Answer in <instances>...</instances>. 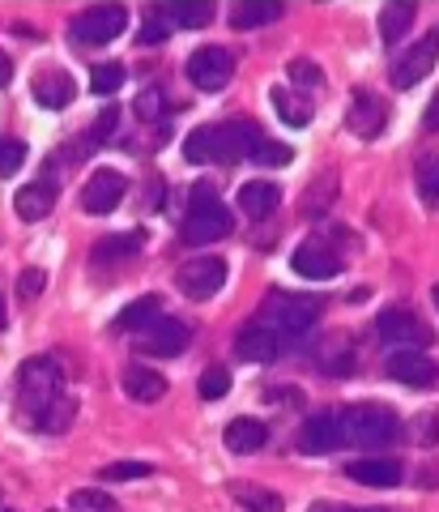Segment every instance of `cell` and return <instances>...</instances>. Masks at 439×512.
<instances>
[{
	"instance_id": "6da1fadb",
	"label": "cell",
	"mask_w": 439,
	"mask_h": 512,
	"mask_svg": "<svg viewBox=\"0 0 439 512\" xmlns=\"http://www.w3.org/2000/svg\"><path fill=\"white\" fill-rule=\"evenodd\" d=\"M260 128L252 120H226V124H205L184 141V158L188 163H239V158H252L260 146Z\"/></svg>"
},
{
	"instance_id": "7a4b0ae2",
	"label": "cell",
	"mask_w": 439,
	"mask_h": 512,
	"mask_svg": "<svg viewBox=\"0 0 439 512\" xmlns=\"http://www.w3.org/2000/svg\"><path fill=\"white\" fill-rule=\"evenodd\" d=\"M337 431H341V444L350 448H376L393 440L401 423L384 402H354L337 414Z\"/></svg>"
},
{
	"instance_id": "3957f363",
	"label": "cell",
	"mask_w": 439,
	"mask_h": 512,
	"mask_svg": "<svg viewBox=\"0 0 439 512\" xmlns=\"http://www.w3.org/2000/svg\"><path fill=\"white\" fill-rule=\"evenodd\" d=\"M56 397H60V367H56V359H26L18 367V410H22V419L39 427L43 410L52 406Z\"/></svg>"
},
{
	"instance_id": "277c9868",
	"label": "cell",
	"mask_w": 439,
	"mask_h": 512,
	"mask_svg": "<svg viewBox=\"0 0 439 512\" xmlns=\"http://www.w3.org/2000/svg\"><path fill=\"white\" fill-rule=\"evenodd\" d=\"M235 227L231 210L214 197L209 188H197L192 192V210L184 218V244H209V239H226Z\"/></svg>"
},
{
	"instance_id": "5b68a950",
	"label": "cell",
	"mask_w": 439,
	"mask_h": 512,
	"mask_svg": "<svg viewBox=\"0 0 439 512\" xmlns=\"http://www.w3.org/2000/svg\"><path fill=\"white\" fill-rule=\"evenodd\" d=\"M320 316V299L307 295H290V291H269L265 295V320L273 333H307Z\"/></svg>"
},
{
	"instance_id": "8992f818",
	"label": "cell",
	"mask_w": 439,
	"mask_h": 512,
	"mask_svg": "<svg viewBox=\"0 0 439 512\" xmlns=\"http://www.w3.org/2000/svg\"><path fill=\"white\" fill-rule=\"evenodd\" d=\"M124 26H128V13L120 5H94L69 22V39L81 47H103L111 39H120Z\"/></svg>"
},
{
	"instance_id": "52a82bcc",
	"label": "cell",
	"mask_w": 439,
	"mask_h": 512,
	"mask_svg": "<svg viewBox=\"0 0 439 512\" xmlns=\"http://www.w3.org/2000/svg\"><path fill=\"white\" fill-rule=\"evenodd\" d=\"M222 282H226V261L222 256H197V261L180 265V274H175V286H180L192 303L214 299L222 291Z\"/></svg>"
},
{
	"instance_id": "ba28073f",
	"label": "cell",
	"mask_w": 439,
	"mask_h": 512,
	"mask_svg": "<svg viewBox=\"0 0 439 512\" xmlns=\"http://www.w3.org/2000/svg\"><path fill=\"white\" fill-rule=\"evenodd\" d=\"M188 342H192V329L184 325V320H171V316H158L154 325H145L137 333V350H141V355H154V359L184 355Z\"/></svg>"
},
{
	"instance_id": "9c48e42d",
	"label": "cell",
	"mask_w": 439,
	"mask_h": 512,
	"mask_svg": "<svg viewBox=\"0 0 439 512\" xmlns=\"http://www.w3.org/2000/svg\"><path fill=\"white\" fill-rule=\"evenodd\" d=\"M231 77H235V60L226 47H197V52L188 56V82L205 94L222 90Z\"/></svg>"
},
{
	"instance_id": "30bf717a",
	"label": "cell",
	"mask_w": 439,
	"mask_h": 512,
	"mask_svg": "<svg viewBox=\"0 0 439 512\" xmlns=\"http://www.w3.org/2000/svg\"><path fill=\"white\" fill-rule=\"evenodd\" d=\"M376 329L388 346H401V350H422L431 346V329L410 312V308H384L376 316Z\"/></svg>"
},
{
	"instance_id": "8fae6325",
	"label": "cell",
	"mask_w": 439,
	"mask_h": 512,
	"mask_svg": "<svg viewBox=\"0 0 439 512\" xmlns=\"http://www.w3.org/2000/svg\"><path fill=\"white\" fill-rule=\"evenodd\" d=\"M435 60H439V26L431 30L427 39H418L405 56H397V60H393V73H388V77H393L397 90H410V86L422 82V77H431Z\"/></svg>"
},
{
	"instance_id": "7c38bea8",
	"label": "cell",
	"mask_w": 439,
	"mask_h": 512,
	"mask_svg": "<svg viewBox=\"0 0 439 512\" xmlns=\"http://www.w3.org/2000/svg\"><path fill=\"white\" fill-rule=\"evenodd\" d=\"M124 192H128V180L120 171H111V167H103V171H94L90 180H86V188H81V210L86 214H111L116 205L124 201Z\"/></svg>"
},
{
	"instance_id": "4fadbf2b",
	"label": "cell",
	"mask_w": 439,
	"mask_h": 512,
	"mask_svg": "<svg viewBox=\"0 0 439 512\" xmlns=\"http://www.w3.org/2000/svg\"><path fill=\"white\" fill-rule=\"evenodd\" d=\"M388 376L405 389H435L439 384V363L427 359L422 350H397V355H388Z\"/></svg>"
},
{
	"instance_id": "5bb4252c",
	"label": "cell",
	"mask_w": 439,
	"mask_h": 512,
	"mask_svg": "<svg viewBox=\"0 0 439 512\" xmlns=\"http://www.w3.org/2000/svg\"><path fill=\"white\" fill-rule=\"evenodd\" d=\"M337 444H341L337 414H312V419L299 427V453L303 457H329Z\"/></svg>"
},
{
	"instance_id": "9a60e30c",
	"label": "cell",
	"mask_w": 439,
	"mask_h": 512,
	"mask_svg": "<svg viewBox=\"0 0 439 512\" xmlns=\"http://www.w3.org/2000/svg\"><path fill=\"white\" fill-rule=\"evenodd\" d=\"M388 120V107L376 99V94H367V90H354V103L346 111V128L354 137H376L380 128Z\"/></svg>"
},
{
	"instance_id": "2e32d148",
	"label": "cell",
	"mask_w": 439,
	"mask_h": 512,
	"mask_svg": "<svg viewBox=\"0 0 439 512\" xmlns=\"http://www.w3.org/2000/svg\"><path fill=\"white\" fill-rule=\"evenodd\" d=\"M282 355V342H278V333L265 329V325H248L235 338V359L239 363H273Z\"/></svg>"
},
{
	"instance_id": "e0dca14e",
	"label": "cell",
	"mask_w": 439,
	"mask_h": 512,
	"mask_svg": "<svg viewBox=\"0 0 439 512\" xmlns=\"http://www.w3.org/2000/svg\"><path fill=\"white\" fill-rule=\"evenodd\" d=\"M35 103L39 107H47V111H60V107H69L73 103V94H77V82L64 69H47V73H39L35 77Z\"/></svg>"
},
{
	"instance_id": "ac0fdd59",
	"label": "cell",
	"mask_w": 439,
	"mask_h": 512,
	"mask_svg": "<svg viewBox=\"0 0 439 512\" xmlns=\"http://www.w3.org/2000/svg\"><path fill=\"white\" fill-rule=\"evenodd\" d=\"M346 478H354V483H363V487H380V491H388V487H397V483H401L405 470L397 466V461H388V457H367V461H350V466H346Z\"/></svg>"
},
{
	"instance_id": "d6986e66",
	"label": "cell",
	"mask_w": 439,
	"mask_h": 512,
	"mask_svg": "<svg viewBox=\"0 0 439 512\" xmlns=\"http://www.w3.org/2000/svg\"><path fill=\"white\" fill-rule=\"evenodd\" d=\"M290 269H295L299 278L329 282V278H337V256L324 244H303V248H295V256H290Z\"/></svg>"
},
{
	"instance_id": "ffe728a7",
	"label": "cell",
	"mask_w": 439,
	"mask_h": 512,
	"mask_svg": "<svg viewBox=\"0 0 439 512\" xmlns=\"http://www.w3.org/2000/svg\"><path fill=\"white\" fill-rule=\"evenodd\" d=\"M278 201H282V192L269 180H248L239 188V214L252 218V222H265L273 210H278Z\"/></svg>"
},
{
	"instance_id": "44dd1931",
	"label": "cell",
	"mask_w": 439,
	"mask_h": 512,
	"mask_svg": "<svg viewBox=\"0 0 439 512\" xmlns=\"http://www.w3.org/2000/svg\"><path fill=\"white\" fill-rule=\"evenodd\" d=\"M52 205H56V188L47 184V180H35V184H26L18 188V197H13V210H18L22 222H39L52 214Z\"/></svg>"
},
{
	"instance_id": "7402d4cb",
	"label": "cell",
	"mask_w": 439,
	"mask_h": 512,
	"mask_svg": "<svg viewBox=\"0 0 439 512\" xmlns=\"http://www.w3.org/2000/svg\"><path fill=\"white\" fill-rule=\"evenodd\" d=\"M414 5L410 0H388V5L380 9V39L388 47H397L405 35H410V26H414Z\"/></svg>"
},
{
	"instance_id": "603a6c76",
	"label": "cell",
	"mask_w": 439,
	"mask_h": 512,
	"mask_svg": "<svg viewBox=\"0 0 439 512\" xmlns=\"http://www.w3.org/2000/svg\"><path fill=\"white\" fill-rule=\"evenodd\" d=\"M120 384L133 402H162V397H167V376L150 372V367H128Z\"/></svg>"
},
{
	"instance_id": "cb8c5ba5",
	"label": "cell",
	"mask_w": 439,
	"mask_h": 512,
	"mask_svg": "<svg viewBox=\"0 0 439 512\" xmlns=\"http://www.w3.org/2000/svg\"><path fill=\"white\" fill-rule=\"evenodd\" d=\"M226 448L231 453H256V448H265L269 444V431L260 419H235V423H226Z\"/></svg>"
},
{
	"instance_id": "d4e9b609",
	"label": "cell",
	"mask_w": 439,
	"mask_h": 512,
	"mask_svg": "<svg viewBox=\"0 0 439 512\" xmlns=\"http://www.w3.org/2000/svg\"><path fill=\"white\" fill-rule=\"evenodd\" d=\"M278 18H282L278 0H243V5H235V13H231V26L235 30H256V26H269Z\"/></svg>"
},
{
	"instance_id": "484cf974",
	"label": "cell",
	"mask_w": 439,
	"mask_h": 512,
	"mask_svg": "<svg viewBox=\"0 0 439 512\" xmlns=\"http://www.w3.org/2000/svg\"><path fill=\"white\" fill-rule=\"evenodd\" d=\"M162 316V299L158 295H141V299H133L128 308L116 316V329H128V333H141L145 325H154V320Z\"/></svg>"
},
{
	"instance_id": "4316f807",
	"label": "cell",
	"mask_w": 439,
	"mask_h": 512,
	"mask_svg": "<svg viewBox=\"0 0 439 512\" xmlns=\"http://www.w3.org/2000/svg\"><path fill=\"white\" fill-rule=\"evenodd\" d=\"M269 103L282 116V124H290V128H307V124H312V103H303L299 94H290V90L278 86V90L269 94Z\"/></svg>"
},
{
	"instance_id": "83f0119b",
	"label": "cell",
	"mask_w": 439,
	"mask_h": 512,
	"mask_svg": "<svg viewBox=\"0 0 439 512\" xmlns=\"http://www.w3.org/2000/svg\"><path fill=\"white\" fill-rule=\"evenodd\" d=\"M141 248H145L141 231H120V235H107L103 244H94V261H124V256H137Z\"/></svg>"
},
{
	"instance_id": "f1b7e54d",
	"label": "cell",
	"mask_w": 439,
	"mask_h": 512,
	"mask_svg": "<svg viewBox=\"0 0 439 512\" xmlns=\"http://www.w3.org/2000/svg\"><path fill=\"white\" fill-rule=\"evenodd\" d=\"M171 26H184V30H201L214 22V5L209 0H192V5H162Z\"/></svg>"
},
{
	"instance_id": "f546056e",
	"label": "cell",
	"mask_w": 439,
	"mask_h": 512,
	"mask_svg": "<svg viewBox=\"0 0 439 512\" xmlns=\"http://www.w3.org/2000/svg\"><path fill=\"white\" fill-rule=\"evenodd\" d=\"M231 495L239 500V508H248V512H282L286 508V500L278 491H265V487H252V483L231 487Z\"/></svg>"
},
{
	"instance_id": "4dcf8cb0",
	"label": "cell",
	"mask_w": 439,
	"mask_h": 512,
	"mask_svg": "<svg viewBox=\"0 0 439 512\" xmlns=\"http://www.w3.org/2000/svg\"><path fill=\"white\" fill-rule=\"evenodd\" d=\"M418 192H422V201H431V205H439V154L431 150V154H422L418 158Z\"/></svg>"
},
{
	"instance_id": "1f68e13d",
	"label": "cell",
	"mask_w": 439,
	"mask_h": 512,
	"mask_svg": "<svg viewBox=\"0 0 439 512\" xmlns=\"http://www.w3.org/2000/svg\"><path fill=\"white\" fill-rule=\"evenodd\" d=\"M73 414H77V402H73V397H64V393H60L56 402L43 410L39 427H43V431H69V427H73Z\"/></svg>"
},
{
	"instance_id": "d6a6232c",
	"label": "cell",
	"mask_w": 439,
	"mask_h": 512,
	"mask_svg": "<svg viewBox=\"0 0 439 512\" xmlns=\"http://www.w3.org/2000/svg\"><path fill=\"white\" fill-rule=\"evenodd\" d=\"M69 508L73 512H116V500L103 487H81L69 495Z\"/></svg>"
},
{
	"instance_id": "836d02e7",
	"label": "cell",
	"mask_w": 439,
	"mask_h": 512,
	"mask_svg": "<svg viewBox=\"0 0 439 512\" xmlns=\"http://www.w3.org/2000/svg\"><path fill=\"white\" fill-rule=\"evenodd\" d=\"M154 466L150 461H111V466L99 470L103 483H133V478H150Z\"/></svg>"
},
{
	"instance_id": "e575fe53",
	"label": "cell",
	"mask_w": 439,
	"mask_h": 512,
	"mask_svg": "<svg viewBox=\"0 0 439 512\" xmlns=\"http://www.w3.org/2000/svg\"><path fill=\"white\" fill-rule=\"evenodd\" d=\"M124 86V64L107 60V64H94L90 69V90L94 94H116Z\"/></svg>"
},
{
	"instance_id": "d590c367",
	"label": "cell",
	"mask_w": 439,
	"mask_h": 512,
	"mask_svg": "<svg viewBox=\"0 0 439 512\" xmlns=\"http://www.w3.org/2000/svg\"><path fill=\"white\" fill-rule=\"evenodd\" d=\"M410 436H414V444H422V448H435V444H439V410H422L418 419L410 423Z\"/></svg>"
},
{
	"instance_id": "8d00e7d4",
	"label": "cell",
	"mask_w": 439,
	"mask_h": 512,
	"mask_svg": "<svg viewBox=\"0 0 439 512\" xmlns=\"http://www.w3.org/2000/svg\"><path fill=\"white\" fill-rule=\"evenodd\" d=\"M162 107H167V94H162L158 86H145L137 94V120H158Z\"/></svg>"
},
{
	"instance_id": "74e56055",
	"label": "cell",
	"mask_w": 439,
	"mask_h": 512,
	"mask_svg": "<svg viewBox=\"0 0 439 512\" xmlns=\"http://www.w3.org/2000/svg\"><path fill=\"white\" fill-rule=\"evenodd\" d=\"M22 163H26L22 141H0V180H9L13 171H22Z\"/></svg>"
},
{
	"instance_id": "f35d334b",
	"label": "cell",
	"mask_w": 439,
	"mask_h": 512,
	"mask_svg": "<svg viewBox=\"0 0 439 512\" xmlns=\"http://www.w3.org/2000/svg\"><path fill=\"white\" fill-rule=\"evenodd\" d=\"M290 82H299V86H324V73H320V64L316 60H290Z\"/></svg>"
},
{
	"instance_id": "ab89813d",
	"label": "cell",
	"mask_w": 439,
	"mask_h": 512,
	"mask_svg": "<svg viewBox=\"0 0 439 512\" xmlns=\"http://www.w3.org/2000/svg\"><path fill=\"white\" fill-rule=\"evenodd\" d=\"M226 389H231V376H226L222 367H209V372L201 376V397L205 402H218V397H226Z\"/></svg>"
},
{
	"instance_id": "60d3db41",
	"label": "cell",
	"mask_w": 439,
	"mask_h": 512,
	"mask_svg": "<svg viewBox=\"0 0 439 512\" xmlns=\"http://www.w3.org/2000/svg\"><path fill=\"white\" fill-rule=\"evenodd\" d=\"M167 35H171V22H167V13H162V9H154L150 18L141 22V43H162Z\"/></svg>"
},
{
	"instance_id": "b9f144b4",
	"label": "cell",
	"mask_w": 439,
	"mask_h": 512,
	"mask_svg": "<svg viewBox=\"0 0 439 512\" xmlns=\"http://www.w3.org/2000/svg\"><path fill=\"white\" fill-rule=\"evenodd\" d=\"M252 158H256L260 167H286L295 154H290V146H273V141H260Z\"/></svg>"
},
{
	"instance_id": "7bdbcfd3",
	"label": "cell",
	"mask_w": 439,
	"mask_h": 512,
	"mask_svg": "<svg viewBox=\"0 0 439 512\" xmlns=\"http://www.w3.org/2000/svg\"><path fill=\"white\" fill-rule=\"evenodd\" d=\"M43 269H22V274H18V295L22 299H35L39 291H43Z\"/></svg>"
},
{
	"instance_id": "ee69618b",
	"label": "cell",
	"mask_w": 439,
	"mask_h": 512,
	"mask_svg": "<svg viewBox=\"0 0 439 512\" xmlns=\"http://www.w3.org/2000/svg\"><path fill=\"white\" fill-rule=\"evenodd\" d=\"M9 77H13V60L0 52V86H9Z\"/></svg>"
},
{
	"instance_id": "f6af8a7d",
	"label": "cell",
	"mask_w": 439,
	"mask_h": 512,
	"mask_svg": "<svg viewBox=\"0 0 439 512\" xmlns=\"http://www.w3.org/2000/svg\"><path fill=\"white\" fill-rule=\"evenodd\" d=\"M427 128H431V133L439 128V94H435V99H431V107H427Z\"/></svg>"
},
{
	"instance_id": "bcb514c9",
	"label": "cell",
	"mask_w": 439,
	"mask_h": 512,
	"mask_svg": "<svg viewBox=\"0 0 439 512\" xmlns=\"http://www.w3.org/2000/svg\"><path fill=\"white\" fill-rule=\"evenodd\" d=\"M324 512H384V508H324Z\"/></svg>"
},
{
	"instance_id": "7dc6e473",
	"label": "cell",
	"mask_w": 439,
	"mask_h": 512,
	"mask_svg": "<svg viewBox=\"0 0 439 512\" xmlns=\"http://www.w3.org/2000/svg\"><path fill=\"white\" fill-rule=\"evenodd\" d=\"M0 329H5V303H0Z\"/></svg>"
},
{
	"instance_id": "c3c4849f",
	"label": "cell",
	"mask_w": 439,
	"mask_h": 512,
	"mask_svg": "<svg viewBox=\"0 0 439 512\" xmlns=\"http://www.w3.org/2000/svg\"><path fill=\"white\" fill-rule=\"evenodd\" d=\"M431 295H435V308H439V286H435V291H431Z\"/></svg>"
},
{
	"instance_id": "681fc988",
	"label": "cell",
	"mask_w": 439,
	"mask_h": 512,
	"mask_svg": "<svg viewBox=\"0 0 439 512\" xmlns=\"http://www.w3.org/2000/svg\"><path fill=\"white\" fill-rule=\"evenodd\" d=\"M0 512H5V508H0Z\"/></svg>"
}]
</instances>
